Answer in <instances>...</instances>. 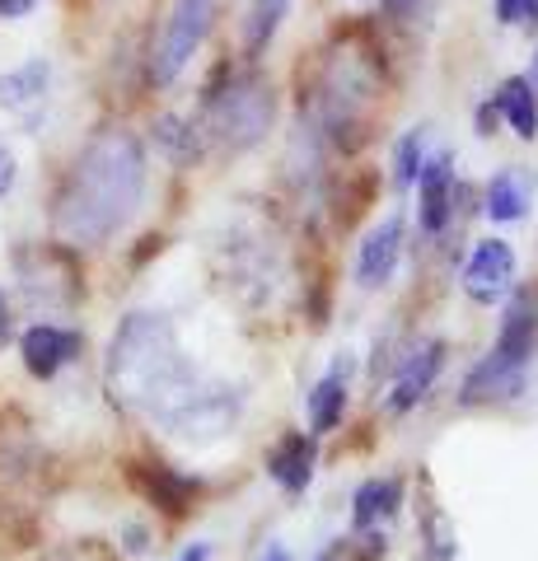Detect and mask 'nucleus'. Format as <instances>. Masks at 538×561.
<instances>
[{"label":"nucleus","mask_w":538,"mask_h":561,"mask_svg":"<svg viewBox=\"0 0 538 561\" xmlns=\"http://www.w3.org/2000/svg\"><path fill=\"white\" fill-rule=\"evenodd\" d=\"M76 351H80V337L76 332H66V328H57V323H33V328H24V337H20V356H24L33 379L61 375L66 365L76 360Z\"/></svg>","instance_id":"obj_12"},{"label":"nucleus","mask_w":538,"mask_h":561,"mask_svg":"<svg viewBox=\"0 0 538 561\" xmlns=\"http://www.w3.org/2000/svg\"><path fill=\"white\" fill-rule=\"evenodd\" d=\"M38 0H0V20H24Z\"/></svg>","instance_id":"obj_24"},{"label":"nucleus","mask_w":538,"mask_h":561,"mask_svg":"<svg viewBox=\"0 0 538 561\" xmlns=\"http://www.w3.org/2000/svg\"><path fill=\"white\" fill-rule=\"evenodd\" d=\"M525 80H529V90L538 94V51H534V70H529V76H525Z\"/></svg>","instance_id":"obj_30"},{"label":"nucleus","mask_w":538,"mask_h":561,"mask_svg":"<svg viewBox=\"0 0 538 561\" xmlns=\"http://www.w3.org/2000/svg\"><path fill=\"white\" fill-rule=\"evenodd\" d=\"M455 534H449V524L440 515L436 501H426L422 511V561H455Z\"/></svg>","instance_id":"obj_20"},{"label":"nucleus","mask_w":538,"mask_h":561,"mask_svg":"<svg viewBox=\"0 0 538 561\" xmlns=\"http://www.w3.org/2000/svg\"><path fill=\"white\" fill-rule=\"evenodd\" d=\"M179 561H211V548H206V542H193V548H187Z\"/></svg>","instance_id":"obj_27"},{"label":"nucleus","mask_w":538,"mask_h":561,"mask_svg":"<svg viewBox=\"0 0 538 561\" xmlns=\"http://www.w3.org/2000/svg\"><path fill=\"white\" fill-rule=\"evenodd\" d=\"M154 136H160V146H164L169 160H179V164L197 160L202 146H206L202 127H193V122H183V117H160V122H154Z\"/></svg>","instance_id":"obj_19"},{"label":"nucleus","mask_w":538,"mask_h":561,"mask_svg":"<svg viewBox=\"0 0 538 561\" xmlns=\"http://www.w3.org/2000/svg\"><path fill=\"white\" fill-rule=\"evenodd\" d=\"M422 160H426V131H408L403 140H398V150H393V187H398V192L416 187Z\"/></svg>","instance_id":"obj_22"},{"label":"nucleus","mask_w":538,"mask_h":561,"mask_svg":"<svg viewBox=\"0 0 538 561\" xmlns=\"http://www.w3.org/2000/svg\"><path fill=\"white\" fill-rule=\"evenodd\" d=\"M211 24H216V0H173L169 20L160 28V43H154V57H150L154 84H173L193 66Z\"/></svg>","instance_id":"obj_5"},{"label":"nucleus","mask_w":538,"mask_h":561,"mask_svg":"<svg viewBox=\"0 0 538 561\" xmlns=\"http://www.w3.org/2000/svg\"><path fill=\"white\" fill-rule=\"evenodd\" d=\"M286 14H290V0H253L249 20H244V51L249 57H257V51L276 38V28H282Z\"/></svg>","instance_id":"obj_18"},{"label":"nucleus","mask_w":538,"mask_h":561,"mask_svg":"<svg viewBox=\"0 0 538 561\" xmlns=\"http://www.w3.org/2000/svg\"><path fill=\"white\" fill-rule=\"evenodd\" d=\"M319 435H300V431H286L282 440L267 449V478L286 491V496H300V491L314 482L319 472Z\"/></svg>","instance_id":"obj_11"},{"label":"nucleus","mask_w":538,"mask_h":561,"mask_svg":"<svg viewBox=\"0 0 538 561\" xmlns=\"http://www.w3.org/2000/svg\"><path fill=\"white\" fill-rule=\"evenodd\" d=\"M193 383L197 375L183 360L169 319H160V313H131L117 328L113 351H108V389L117 402L160 421Z\"/></svg>","instance_id":"obj_2"},{"label":"nucleus","mask_w":538,"mask_h":561,"mask_svg":"<svg viewBox=\"0 0 538 561\" xmlns=\"http://www.w3.org/2000/svg\"><path fill=\"white\" fill-rule=\"evenodd\" d=\"M14 187V154L10 150H0V197Z\"/></svg>","instance_id":"obj_25"},{"label":"nucleus","mask_w":538,"mask_h":561,"mask_svg":"<svg viewBox=\"0 0 538 561\" xmlns=\"http://www.w3.org/2000/svg\"><path fill=\"white\" fill-rule=\"evenodd\" d=\"M385 10H389V20H412L416 0H385Z\"/></svg>","instance_id":"obj_26"},{"label":"nucleus","mask_w":538,"mask_h":561,"mask_svg":"<svg viewBox=\"0 0 538 561\" xmlns=\"http://www.w3.org/2000/svg\"><path fill=\"white\" fill-rule=\"evenodd\" d=\"M525 5H529V0H492V10H496V20L501 24H519V28H525Z\"/></svg>","instance_id":"obj_23"},{"label":"nucleus","mask_w":538,"mask_h":561,"mask_svg":"<svg viewBox=\"0 0 538 561\" xmlns=\"http://www.w3.org/2000/svg\"><path fill=\"white\" fill-rule=\"evenodd\" d=\"M146 192V154L131 131H99L57 192V234L76 249H99L136 216Z\"/></svg>","instance_id":"obj_1"},{"label":"nucleus","mask_w":538,"mask_h":561,"mask_svg":"<svg viewBox=\"0 0 538 561\" xmlns=\"http://www.w3.org/2000/svg\"><path fill=\"white\" fill-rule=\"evenodd\" d=\"M403 243H408V225H403V216H389V220H379L370 234H360V243H356V262H352V272H356L360 286H366V290H379V286H385V280L398 272Z\"/></svg>","instance_id":"obj_9"},{"label":"nucleus","mask_w":538,"mask_h":561,"mask_svg":"<svg viewBox=\"0 0 538 561\" xmlns=\"http://www.w3.org/2000/svg\"><path fill=\"white\" fill-rule=\"evenodd\" d=\"M346 398H352V360H333L323 379L309 389V435H333L346 416Z\"/></svg>","instance_id":"obj_13"},{"label":"nucleus","mask_w":538,"mask_h":561,"mask_svg":"<svg viewBox=\"0 0 538 561\" xmlns=\"http://www.w3.org/2000/svg\"><path fill=\"white\" fill-rule=\"evenodd\" d=\"M492 108H496L501 127H511L519 140H534V136H538V94L529 90L525 76L501 80L496 94H492Z\"/></svg>","instance_id":"obj_15"},{"label":"nucleus","mask_w":538,"mask_h":561,"mask_svg":"<svg viewBox=\"0 0 538 561\" xmlns=\"http://www.w3.org/2000/svg\"><path fill=\"white\" fill-rule=\"evenodd\" d=\"M455 192H459V179H455V154L449 150H436L422 160V173H416V225H422L426 239H436L449 230L455 220Z\"/></svg>","instance_id":"obj_8"},{"label":"nucleus","mask_w":538,"mask_h":561,"mask_svg":"<svg viewBox=\"0 0 538 561\" xmlns=\"http://www.w3.org/2000/svg\"><path fill=\"white\" fill-rule=\"evenodd\" d=\"M360 538H337V542H328V548L319 552V561H385V534H375V529H356Z\"/></svg>","instance_id":"obj_21"},{"label":"nucleus","mask_w":538,"mask_h":561,"mask_svg":"<svg viewBox=\"0 0 538 561\" xmlns=\"http://www.w3.org/2000/svg\"><path fill=\"white\" fill-rule=\"evenodd\" d=\"M131 482L141 486V496L169 519H183L202 496L197 478H187L179 468H164V463H131Z\"/></svg>","instance_id":"obj_10"},{"label":"nucleus","mask_w":538,"mask_h":561,"mask_svg":"<svg viewBox=\"0 0 538 561\" xmlns=\"http://www.w3.org/2000/svg\"><path fill=\"white\" fill-rule=\"evenodd\" d=\"M440 370H445V342H436V337L416 342L408 356L398 360L393 383H389V393H385V412L389 416H408L412 408H422L426 393L436 389Z\"/></svg>","instance_id":"obj_7"},{"label":"nucleus","mask_w":538,"mask_h":561,"mask_svg":"<svg viewBox=\"0 0 538 561\" xmlns=\"http://www.w3.org/2000/svg\"><path fill=\"white\" fill-rule=\"evenodd\" d=\"M525 28H538V0H529V5H525Z\"/></svg>","instance_id":"obj_29"},{"label":"nucleus","mask_w":538,"mask_h":561,"mask_svg":"<svg viewBox=\"0 0 538 561\" xmlns=\"http://www.w3.org/2000/svg\"><path fill=\"white\" fill-rule=\"evenodd\" d=\"M506 300L511 305H506V319H501L492 351L468 370L459 389L463 408H496V402L519 398L529 383L534 356H538V300L529 290H511Z\"/></svg>","instance_id":"obj_3"},{"label":"nucleus","mask_w":538,"mask_h":561,"mask_svg":"<svg viewBox=\"0 0 538 561\" xmlns=\"http://www.w3.org/2000/svg\"><path fill=\"white\" fill-rule=\"evenodd\" d=\"M257 561H295V557H290L286 548H267V552H263V557H257Z\"/></svg>","instance_id":"obj_28"},{"label":"nucleus","mask_w":538,"mask_h":561,"mask_svg":"<svg viewBox=\"0 0 538 561\" xmlns=\"http://www.w3.org/2000/svg\"><path fill=\"white\" fill-rule=\"evenodd\" d=\"M529 202H534V183L525 169H501L496 179L488 183V192H482V206H488V216L496 225H515L529 216Z\"/></svg>","instance_id":"obj_16"},{"label":"nucleus","mask_w":538,"mask_h":561,"mask_svg":"<svg viewBox=\"0 0 538 561\" xmlns=\"http://www.w3.org/2000/svg\"><path fill=\"white\" fill-rule=\"evenodd\" d=\"M463 295L473 305H501L515 290V249L506 239H478L463 257Z\"/></svg>","instance_id":"obj_6"},{"label":"nucleus","mask_w":538,"mask_h":561,"mask_svg":"<svg viewBox=\"0 0 538 561\" xmlns=\"http://www.w3.org/2000/svg\"><path fill=\"white\" fill-rule=\"evenodd\" d=\"M276 122V99L263 76H220L206 84L202 99V136L220 140L230 150L257 146Z\"/></svg>","instance_id":"obj_4"},{"label":"nucleus","mask_w":538,"mask_h":561,"mask_svg":"<svg viewBox=\"0 0 538 561\" xmlns=\"http://www.w3.org/2000/svg\"><path fill=\"white\" fill-rule=\"evenodd\" d=\"M47 84H51V66L38 57V61H24L0 76V108L10 113H33L38 103L47 99Z\"/></svg>","instance_id":"obj_17"},{"label":"nucleus","mask_w":538,"mask_h":561,"mask_svg":"<svg viewBox=\"0 0 538 561\" xmlns=\"http://www.w3.org/2000/svg\"><path fill=\"white\" fill-rule=\"evenodd\" d=\"M403 511V478H366L352 496V524L356 529H379Z\"/></svg>","instance_id":"obj_14"},{"label":"nucleus","mask_w":538,"mask_h":561,"mask_svg":"<svg viewBox=\"0 0 538 561\" xmlns=\"http://www.w3.org/2000/svg\"><path fill=\"white\" fill-rule=\"evenodd\" d=\"M0 337H5V295H0Z\"/></svg>","instance_id":"obj_31"}]
</instances>
